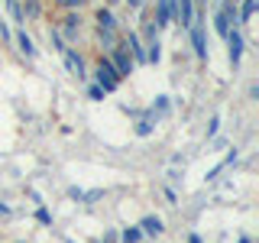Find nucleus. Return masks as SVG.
Returning a JSON list of instances; mask_svg holds the SVG:
<instances>
[{"mask_svg": "<svg viewBox=\"0 0 259 243\" xmlns=\"http://www.w3.org/2000/svg\"><path fill=\"white\" fill-rule=\"evenodd\" d=\"M97 81H101L104 91H113V88H117V71H113L110 62H101V65H97Z\"/></svg>", "mask_w": 259, "mask_h": 243, "instance_id": "nucleus-1", "label": "nucleus"}, {"mask_svg": "<svg viewBox=\"0 0 259 243\" xmlns=\"http://www.w3.org/2000/svg\"><path fill=\"white\" fill-rule=\"evenodd\" d=\"M175 20L178 23H182V26H191V20H194V16H191V0H175Z\"/></svg>", "mask_w": 259, "mask_h": 243, "instance_id": "nucleus-2", "label": "nucleus"}, {"mask_svg": "<svg viewBox=\"0 0 259 243\" xmlns=\"http://www.w3.org/2000/svg\"><path fill=\"white\" fill-rule=\"evenodd\" d=\"M113 71H117V75H130V71H133V62H130L126 52H117V55H113Z\"/></svg>", "mask_w": 259, "mask_h": 243, "instance_id": "nucleus-3", "label": "nucleus"}, {"mask_svg": "<svg viewBox=\"0 0 259 243\" xmlns=\"http://www.w3.org/2000/svg\"><path fill=\"white\" fill-rule=\"evenodd\" d=\"M143 230L140 233H146V237H159V233H162V221H159V217H143Z\"/></svg>", "mask_w": 259, "mask_h": 243, "instance_id": "nucleus-4", "label": "nucleus"}, {"mask_svg": "<svg viewBox=\"0 0 259 243\" xmlns=\"http://www.w3.org/2000/svg\"><path fill=\"white\" fill-rule=\"evenodd\" d=\"M172 20V0H159V10H156V26H165Z\"/></svg>", "mask_w": 259, "mask_h": 243, "instance_id": "nucleus-5", "label": "nucleus"}, {"mask_svg": "<svg viewBox=\"0 0 259 243\" xmlns=\"http://www.w3.org/2000/svg\"><path fill=\"white\" fill-rule=\"evenodd\" d=\"M227 43H230V62L237 65L240 62V52H243V39L237 36V32H230V36H227Z\"/></svg>", "mask_w": 259, "mask_h": 243, "instance_id": "nucleus-6", "label": "nucleus"}, {"mask_svg": "<svg viewBox=\"0 0 259 243\" xmlns=\"http://www.w3.org/2000/svg\"><path fill=\"white\" fill-rule=\"evenodd\" d=\"M65 65H68V71H71V75H84V71H81V68H84V65H81V59H78V55L75 52H65Z\"/></svg>", "mask_w": 259, "mask_h": 243, "instance_id": "nucleus-7", "label": "nucleus"}, {"mask_svg": "<svg viewBox=\"0 0 259 243\" xmlns=\"http://www.w3.org/2000/svg\"><path fill=\"white\" fill-rule=\"evenodd\" d=\"M97 26H101V32H113V26H117V23H113V13L101 10L97 13Z\"/></svg>", "mask_w": 259, "mask_h": 243, "instance_id": "nucleus-8", "label": "nucleus"}, {"mask_svg": "<svg viewBox=\"0 0 259 243\" xmlns=\"http://www.w3.org/2000/svg\"><path fill=\"white\" fill-rule=\"evenodd\" d=\"M126 46L133 49V55H136V59H140V62H146V52H143V46H140V36H136V32H130Z\"/></svg>", "mask_w": 259, "mask_h": 243, "instance_id": "nucleus-9", "label": "nucleus"}, {"mask_svg": "<svg viewBox=\"0 0 259 243\" xmlns=\"http://www.w3.org/2000/svg\"><path fill=\"white\" fill-rule=\"evenodd\" d=\"M16 43H20V49H23L26 55H36V46H32V39L26 36V32H20V36H16Z\"/></svg>", "mask_w": 259, "mask_h": 243, "instance_id": "nucleus-10", "label": "nucleus"}, {"mask_svg": "<svg viewBox=\"0 0 259 243\" xmlns=\"http://www.w3.org/2000/svg\"><path fill=\"white\" fill-rule=\"evenodd\" d=\"M191 36H194V46H198V55H204V52H207V49H204V29L194 26V29H191Z\"/></svg>", "mask_w": 259, "mask_h": 243, "instance_id": "nucleus-11", "label": "nucleus"}, {"mask_svg": "<svg viewBox=\"0 0 259 243\" xmlns=\"http://www.w3.org/2000/svg\"><path fill=\"white\" fill-rule=\"evenodd\" d=\"M217 32H221V36H230V20H227L224 13H217Z\"/></svg>", "mask_w": 259, "mask_h": 243, "instance_id": "nucleus-12", "label": "nucleus"}, {"mask_svg": "<svg viewBox=\"0 0 259 243\" xmlns=\"http://www.w3.org/2000/svg\"><path fill=\"white\" fill-rule=\"evenodd\" d=\"M136 133H140V136L152 133V117H143V120H140V127H136Z\"/></svg>", "mask_w": 259, "mask_h": 243, "instance_id": "nucleus-13", "label": "nucleus"}, {"mask_svg": "<svg viewBox=\"0 0 259 243\" xmlns=\"http://www.w3.org/2000/svg\"><path fill=\"white\" fill-rule=\"evenodd\" d=\"M140 237H143V233L136 230V227H130V230H123V243H136Z\"/></svg>", "mask_w": 259, "mask_h": 243, "instance_id": "nucleus-14", "label": "nucleus"}, {"mask_svg": "<svg viewBox=\"0 0 259 243\" xmlns=\"http://www.w3.org/2000/svg\"><path fill=\"white\" fill-rule=\"evenodd\" d=\"M113 43H117V36H113V32H101V46L104 49H113Z\"/></svg>", "mask_w": 259, "mask_h": 243, "instance_id": "nucleus-15", "label": "nucleus"}, {"mask_svg": "<svg viewBox=\"0 0 259 243\" xmlns=\"http://www.w3.org/2000/svg\"><path fill=\"white\" fill-rule=\"evenodd\" d=\"M253 10H256V0H246V4H243V20H249Z\"/></svg>", "mask_w": 259, "mask_h": 243, "instance_id": "nucleus-16", "label": "nucleus"}, {"mask_svg": "<svg viewBox=\"0 0 259 243\" xmlns=\"http://www.w3.org/2000/svg\"><path fill=\"white\" fill-rule=\"evenodd\" d=\"M65 26H68V36H75V32H78V16H68Z\"/></svg>", "mask_w": 259, "mask_h": 243, "instance_id": "nucleus-17", "label": "nucleus"}, {"mask_svg": "<svg viewBox=\"0 0 259 243\" xmlns=\"http://www.w3.org/2000/svg\"><path fill=\"white\" fill-rule=\"evenodd\" d=\"M88 94H91L94 101H101V97H104V88L101 85H91V91H88Z\"/></svg>", "mask_w": 259, "mask_h": 243, "instance_id": "nucleus-18", "label": "nucleus"}, {"mask_svg": "<svg viewBox=\"0 0 259 243\" xmlns=\"http://www.w3.org/2000/svg\"><path fill=\"white\" fill-rule=\"evenodd\" d=\"M26 13H29V16H36V13H39V7H36V0H29V4H26Z\"/></svg>", "mask_w": 259, "mask_h": 243, "instance_id": "nucleus-19", "label": "nucleus"}, {"mask_svg": "<svg viewBox=\"0 0 259 243\" xmlns=\"http://www.w3.org/2000/svg\"><path fill=\"white\" fill-rule=\"evenodd\" d=\"M59 4H65V7H81L84 0H59Z\"/></svg>", "mask_w": 259, "mask_h": 243, "instance_id": "nucleus-20", "label": "nucleus"}, {"mask_svg": "<svg viewBox=\"0 0 259 243\" xmlns=\"http://www.w3.org/2000/svg\"><path fill=\"white\" fill-rule=\"evenodd\" d=\"M130 7H140V0H130Z\"/></svg>", "mask_w": 259, "mask_h": 243, "instance_id": "nucleus-21", "label": "nucleus"}, {"mask_svg": "<svg viewBox=\"0 0 259 243\" xmlns=\"http://www.w3.org/2000/svg\"><path fill=\"white\" fill-rule=\"evenodd\" d=\"M191 243H201V240H198V237H191Z\"/></svg>", "mask_w": 259, "mask_h": 243, "instance_id": "nucleus-22", "label": "nucleus"}]
</instances>
